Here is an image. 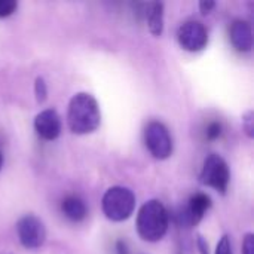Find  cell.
I'll use <instances>...</instances> for the list:
<instances>
[{"label": "cell", "instance_id": "4fadbf2b", "mask_svg": "<svg viewBox=\"0 0 254 254\" xmlns=\"http://www.w3.org/2000/svg\"><path fill=\"white\" fill-rule=\"evenodd\" d=\"M34 94H36V100L37 103H45L48 98V86L43 77H37L34 82Z\"/></svg>", "mask_w": 254, "mask_h": 254}, {"label": "cell", "instance_id": "44dd1931", "mask_svg": "<svg viewBox=\"0 0 254 254\" xmlns=\"http://www.w3.org/2000/svg\"><path fill=\"white\" fill-rule=\"evenodd\" d=\"M116 252H118V254H128L127 244L124 241H118L116 243Z\"/></svg>", "mask_w": 254, "mask_h": 254}, {"label": "cell", "instance_id": "5b68a950", "mask_svg": "<svg viewBox=\"0 0 254 254\" xmlns=\"http://www.w3.org/2000/svg\"><path fill=\"white\" fill-rule=\"evenodd\" d=\"M144 143L150 155L156 159H167L173 153V138L162 122L153 121L146 127Z\"/></svg>", "mask_w": 254, "mask_h": 254}, {"label": "cell", "instance_id": "2e32d148", "mask_svg": "<svg viewBox=\"0 0 254 254\" xmlns=\"http://www.w3.org/2000/svg\"><path fill=\"white\" fill-rule=\"evenodd\" d=\"M253 118H254V115L252 110H250V112H247V113H246V116L243 118V128H244V131L247 132V135H249L250 138H253L254 137Z\"/></svg>", "mask_w": 254, "mask_h": 254}, {"label": "cell", "instance_id": "5bb4252c", "mask_svg": "<svg viewBox=\"0 0 254 254\" xmlns=\"http://www.w3.org/2000/svg\"><path fill=\"white\" fill-rule=\"evenodd\" d=\"M18 7V3L15 0H0V18H6L12 15Z\"/></svg>", "mask_w": 254, "mask_h": 254}, {"label": "cell", "instance_id": "277c9868", "mask_svg": "<svg viewBox=\"0 0 254 254\" xmlns=\"http://www.w3.org/2000/svg\"><path fill=\"white\" fill-rule=\"evenodd\" d=\"M199 179L202 185L213 188L220 193H225L231 180V173H229V167L226 161L216 153L210 155L204 161Z\"/></svg>", "mask_w": 254, "mask_h": 254}, {"label": "cell", "instance_id": "8fae6325", "mask_svg": "<svg viewBox=\"0 0 254 254\" xmlns=\"http://www.w3.org/2000/svg\"><path fill=\"white\" fill-rule=\"evenodd\" d=\"M61 210H63L64 216L67 219H70L71 222H82L88 214L85 202L77 196L64 198V201L61 202Z\"/></svg>", "mask_w": 254, "mask_h": 254}, {"label": "cell", "instance_id": "d6986e66", "mask_svg": "<svg viewBox=\"0 0 254 254\" xmlns=\"http://www.w3.org/2000/svg\"><path fill=\"white\" fill-rule=\"evenodd\" d=\"M214 6H216V3L213 0H202V1H199V9H201V12L204 15L210 13L214 9Z\"/></svg>", "mask_w": 254, "mask_h": 254}, {"label": "cell", "instance_id": "52a82bcc", "mask_svg": "<svg viewBox=\"0 0 254 254\" xmlns=\"http://www.w3.org/2000/svg\"><path fill=\"white\" fill-rule=\"evenodd\" d=\"M177 40L185 51L198 52L207 46L208 33L204 24H201L199 21H186L179 27Z\"/></svg>", "mask_w": 254, "mask_h": 254}, {"label": "cell", "instance_id": "7c38bea8", "mask_svg": "<svg viewBox=\"0 0 254 254\" xmlns=\"http://www.w3.org/2000/svg\"><path fill=\"white\" fill-rule=\"evenodd\" d=\"M147 25L153 36H161L164 31V3L155 1L147 4Z\"/></svg>", "mask_w": 254, "mask_h": 254}, {"label": "cell", "instance_id": "e0dca14e", "mask_svg": "<svg viewBox=\"0 0 254 254\" xmlns=\"http://www.w3.org/2000/svg\"><path fill=\"white\" fill-rule=\"evenodd\" d=\"M222 134V125L219 122H211L208 127H207V138L210 141L213 140H217Z\"/></svg>", "mask_w": 254, "mask_h": 254}, {"label": "cell", "instance_id": "ac0fdd59", "mask_svg": "<svg viewBox=\"0 0 254 254\" xmlns=\"http://www.w3.org/2000/svg\"><path fill=\"white\" fill-rule=\"evenodd\" d=\"M243 254H254V235L247 234L243 241Z\"/></svg>", "mask_w": 254, "mask_h": 254}, {"label": "cell", "instance_id": "ba28073f", "mask_svg": "<svg viewBox=\"0 0 254 254\" xmlns=\"http://www.w3.org/2000/svg\"><path fill=\"white\" fill-rule=\"evenodd\" d=\"M210 207H211V199L208 195H205V193L193 195L189 199L188 205L177 213L176 217H177L179 225L185 226V228H190V226L198 225L202 220L204 214L210 210Z\"/></svg>", "mask_w": 254, "mask_h": 254}, {"label": "cell", "instance_id": "7a4b0ae2", "mask_svg": "<svg viewBox=\"0 0 254 254\" xmlns=\"http://www.w3.org/2000/svg\"><path fill=\"white\" fill-rule=\"evenodd\" d=\"M170 216L164 204L158 199L147 201L137 214V232L143 241L156 243L162 240L168 231Z\"/></svg>", "mask_w": 254, "mask_h": 254}, {"label": "cell", "instance_id": "7402d4cb", "mask_svg": "<svg viewBox=\"0 0 254 254\" xmlns=\"http://www.w3.org/2000/svg\"><path fill=\"white\" fill-rule=\"evenodd\" d=\"M1 167H3V156H1V153H0V170H1Z\"/></svg>", "mask_w": 254, "mask_h": 254}, {"label": "cell", "instance_id": "9c48e42d", "mask_svg": "<svg viewBox=\"0 0 254 254\" xmlns=\"http://www.w3.org/2000/svg\"><path fill=\"white\" fill-rule=\"evenodd\" d=\"M34 129L37 135L46 141L55 140L61 134V118L54 109L40 112L34 119Z\"/></svg>", "mask_w": 254, "mask_h": 254}, {"label": "cell", "instance_id": "30bf717a", "mask_svg": "<svg viewBox=\"0 0 254 254\" xmlns=\"http://www.w3.org/2000/svg\"><path fill=\"white\" fill-rule=\"evenodd\" d=\"M229 36L234 48L240 52H249L253 48V31L252 25L244 19H235L231 24Z\"/></svg>", "mask_w": 254, "mask_h": 254}, {"label": "cell", "instance_id": "ffe728a7", "mask_svg": "<svg viewBox=\"0 0 254 254\" xmlns=\"http://www.w3.org/2000/svg\"><path fill=\"white\" fill-rule=\"evenodd\" d=\"M196 246H198V250H199L201 254H210L208 253V244H207V241L204 240L202 235L196 237Z\"/></svg>", "mask_w": 254, "mask_h": 254}, {"label": "cell", "instance_id": "6da1fadb", "mask_svg": "<svg viewBox=\"0 0 254 254\" xmlns=\"http://www.w3.org/2000/svg\"><path fill=\"white\" fill-rule=\"evenodd\" d=\"M100 107L91 94L79 92L71 97L67 109V124L73 134H91L100 127Z\"/></svg>", "mask_w": 254, "mask_h": 254}, {"label": "cell", "instance_id": "8992f818", "mask_svg": "<svg viewBox=\"0 0 254 254\" xmlns=\"http://www.w3.org/2000/svg\"><path fill=\"white\" fill-rule=\"evenodd\" d=\"M16 232L19 243L28 250L39 249L46 240V229L43 222L33 214H27L18 220Z\"/></svg>", "mask_w": 254, "mask_h": 254}, {"label": "cell", "instance_id": "9a60e30c", "mask_svg": "<svg viewBox=\"0 0 254 254\" xmlns=\"http://www.w3.org/2000/svg\"><path fill=\"white\" fill-rule=\"evenodd\" d=\"M216 254H234L232 253V244H231V238L229 235H223L217 244Z\"/></svg>", "mask_w": 254, "mask_h": 254}, {"label": "cell", "instance_id": "3957f363", "mask_svg": "<svg viewBox=\"0 0 254 254\" xmlns=\"http://www.w3.org/2000/svg\"><path fill=\"white\" fill-rule=\"evenodd\" d=\"M104 216L112 222H124L131 217L135 208V196L132 190L122 186H113L106 190L101 199Z\"/></svg>", "mask_w": 254, "mask_h": 254}]
</instances>
